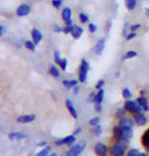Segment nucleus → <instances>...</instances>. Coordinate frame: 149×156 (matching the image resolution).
Instances as JSON below:
<instances>
[{
    "mask_svg": "<svg viewBox=\"0 0 149 156\" xmlns=\"http://www.w3.org/2000/svg\"><path fill=\"white\" fill-rule=\"evenodd\" d=\"M89 69H90V66H89L88 61H87L86 59L82 60L81 66H80V69H79V81H80L81 83H86Z\"/></svg>",
    "mask_w": 149,
    "mask_h": 156,
    "instance_id": "nucleus-1",
    "label": "nucleus"
},
{
    "mask_svg": "<svg viewBox=\"0 0 149 156\" xmlns=\"http://www.w3.org/2000/svg\"><path fill=\"white\" fill-rule=\"evenodd\" d=\"M124 108L126 111L131 113H136V112H142L143 108L136 101H126Z\"/></svg>",
    "mask_w": 149,
    "mask_h": 156,
    "instance_id": "nucleus-2",
    "label": "nucleus"
},
{
    "mask_svg": "<svg viewBox=\"0 0 149 156\" xmlns=\"http://www.w3.org/2000/svg\"><path fill=\"white\" fill-rule=\"evenodd\" d=\"M85 147H86V144L85 143L77 144V145H75L73 148H71L66 153V156H79L84 151Z\"/></svg>",
    "mask_w": 149,
    "mask_h": 156,
    "instance_id": "nucleus-3",
    "label": "nucleus"
},
{
    "mask_svg": "<svg viewBox=\"0 0 149 156\" xmlns=\"http://www.w3.org/2000/svg\"><path fill=\"white\" fill-rule=\"evenodd\" d=\"M30 11H31V7L29 6L28 4H22V5H20V6L17 7V9H16V16H20V17L27 16L28 14L30 13Z\"/></svg>",
    "mask_w": 149,
    "mask_h": 156,
    "instance_id": "nucleus-4",
    "label": "nucleus"
},
{
    "mask_svg": "<svg viewBox=\"0 0 149 156\" xmlns=\"http://www.w3.org/2000/svg\"><path fill=\"white\" fill-rule=\"evenodd\" d=\"M95 153L97 156H106L107 154V147L103 143H97L94 147Z\"/></svg>",
    "mask_w": 149,
    "mask_h": 156,
    "instance_id": "nucleus-5",
    "label": "nucleus"
},
{
    "mask_svg": "<svg viewBox=\"0 0 149 156\" xmlns=\"http://www.w3.org/2000/svg\"><path fill=\"white\" fill-rule=\"evenodd\" d=\"M76 142V136L75 135H72V136H68L66 138H63V139L61 140H57L55 144H56L57 146H61V145H72L73 143Z\"/></svg>",
    "mask_w": 149,
    "mask_h": 156,
    "instance_id": "nucleus-6",
    "label": "nucleus"
},
{
    "mask_svg": "<svg viewBox=\"0 0 149 156\" xmlns=\"http://www.w3.org/2000/svg\"><path fill=\"white\" fill-rule=\"evenodd\" d=\"M133 125H134V120L130 117H122L121 120L119 122V126H121L122 129H130V128H133Z\"/></svg>",
    "mask_w": 149,
    "mask_h": 156,
    "instance_id": "nucleus-7",
    "label": "nucleus"
},
{
    "mask_svg": "<svg viewBox=\"0 0 149 156\" xmlns=\"http://www.w3.org/2000/svg\"><path fill=\"white\" fill-rule=\"evenodd\" d=\"M31 35H32V41L35 43V45H38L41 41H42V39H43V35H42V33L39 31V30H37V29H33L32 30V32H31Z\"/></svg>",
    "mask_w": 149,
    "mask_h": 156,
    "instance_id": "nucleus-8",
    "label": "nucleus"
},
{
    "mask_svg": "<svg viewBox=\"0 0 149 156\" xmlns=\"http://www.w3.org/2000/svg\"><path fill=\"white\" fill-rule=\"evenodd\" d=\"M134 120L138 126H145L147 123V117L142 112H136L134 115Z\"/></svg>",
    "mask_w": 149,
    "mask_h": 156,
    "instance_id": "nucleus-9",
    "label": "nucleus"
},
{
    "mask_svg": "<svg viewBox=\"0 0 149 156\" xmlns=\"http://www.w3.org/2000/svg\"><path fill=\"white\" fill-rule=\"evenodd\" d=\"M110 153L112 156H125V148H122L119 144H115L110 149Z\"/></svg>",
    "mask_w": 149,
    "mask_h": 156,
    "instance_id": "nucleus-10",
    "label": "nucleus"
},
{
    "mask_svg": "<svg viewBox=\"0 0 149 156\" xmlns=\"http://www.w3.org/2000/svg\"><path fill=\"white\" fill-rule=\"evenodd\" d=\"M36 119V115L35 114H26V115H20L17 117V122L20 123H28L32 122Z\"/></svg>",
    "mask_w": 149,
    "mask_h": 156,
    "instance_id": "nucleus-11",
    "label": "nucleus"
},
{
    "mask_svg": "<svg viewBox=\"0 0 149 156\" xmlns=\"http://www.w3.org/2000/svg\"><path fill=\"white\" fill-rule=\"evenodd\" d=\"M66 108H68L69 111V113H71V115L74 117L75 119H78V112H77V110H76L74 104L72 103L71 100H66Z\"/></svg>",
    "mask_w": 149,
    "mask_h": 156,
    "instance_id": "nucleus-12",
    "label": "nucleus"
},
{
    "mask_svg": "<svg viewBox=\"0 0 149 156\" xmlns=\"http://www.w3.org/2000/svg\"><path fill=\"white\" fill-rule=\"evenodd\" d=\"M71 34L75 39H79V38L82 36V34H83V28L79 27V26H76V25L75 26L73 25Z\"/></svg>",
    "mask_w": 149,
    "mask_h": 156,
    "instance_id": "nucleus-13",
    "label": "nucleus"
},
{
    "mask_svg": "<svg viewBox=\"0 0 149 156\" xmlns=\"http://www.w3.org/2000/svg\"><path fill=\"white\" fill-rule=\"evenodd\" d=\"M136 102L138 103L140 106L143 108V110H145V111H148L149 110L148 101H147V99H146L145 97H139V98H137Z\"/></svg>",
    "mask_w": 149,
    "mask_h": 156,
    "instance_id": "nucleus-14",
    "label": "nucleus"
},
{
    "mask_svg": "<svg viewBox=\"0 0 149 156\" xmlns=\"http://www.w3.org/2000/svg\"><path fill=\"white\" fill-rule=\"evenodd\" d=\"M104 48H105V40L100 39L98 41L97 45H96V47H95V53L97 55H100L102 52H103Z\"/></svg>",
    "mask_w": 149,
    "mask_h": 156,
    "instance_id": "nucleus-15",
    "label": "nucleus"
},
{
    "mask_svg": "<svg viewBox=\"0 0 149 156\" xmlns=\"http://www.w3.org/2000/svg\"><path fill=\"white\" fill-rule=\"evenodd\" d=\"M8 138L10 140H23L26 139V134L20 133V132H12V133L8 135Z\"/></svg>",
    "mask_w": 149,
    "mask_h": 156,
    "instance_id": "nucleus-16",
    "label": "nucleus"
},
{
    "mask_svg": "<svg viewBox=\"0 0 149 156\" xmlns=\"http://www.w3.org/2000/svg\"><path fill=\"white\" fill-rule=\"evenodd\" d=\"M61 17H62L63 22L66 20H71L72 19V9L69 7H65L61 11Z\"/></svg>",
    "mask_w": 149,
    "mask_h": 156,
    "instance_id": "nucleus-17",
    "label": "nucleus"
},
{
    "mask_svg": "<svg viewBox=\"0 0 149 156\" xmlns=\"http://www.w3.org/2000/svg\"><path fill=\"white\" fill-rule=\"evenodd\" d=\"M62 84L66 89H71V88H74L75 86H77L78 81L77 80H63Z\"/></svg>",
    "mask_w": 149,
    "mask_h": 156,
    "instance_id": "nucleus-18",
    "label": "nucleus"
},
{
    "mask_svg": "<svg viewBox=\"0 0 149 156\" xmlns=\"http://www.w3.org/2000/svg\"><path fill=\"white\" fill-rule=\"evenodd\" d=\"M138 56V53L134 50H129V51L126 52V54L122 56V60H127V59H132V58H135Z\"/></svg>",
    "mask_w": 149,
    "mask_h": 156,
    "instance_id": "nucleus-19",
    "label": "nucleus"
},
{
    "mask_svg": "<svg viewBox=\"0 0 149 156\" xmlns=\"http://www.w3.org/2000/svg\"><path fill=\"white\" fill-rule=\"evenodd\" d=\"M137 5V0H126V7L128 10H134Z\"/></svg>",
    "mask_w": 149,
    "mask_h": 156,
    "instance_id": "nucleus-20",
    "label": "nucleus"
},
{
    "mask_svg": "<svg viewBox=\"0 0 149 156\" xmlns=\"http://www.w3.org/2000/svg\"><path fill=\"white\" fill-rule=\"evenodd\" d=\"M49 73H50L52 76H54V78H59V76H60L59 70H58V69L55 66H51L49 67Z\"/></svg>",
    "mask_w": 149,
    "mask_h": 156,
    "instance_id": "nucleus-21",
    "label": "nucleus"
},
{
    "mask_svg": "<svg viewBox=\"0 0 149 156\" xmlns=\"http://www.w3.org/2000/svg\"><path fill=\"white\" fill-rule=\"evenodd\" d=\"M103 98H104V91L100 89L99 92L95 95V99H94V102H97V103H102L103 101Z\"/></svg>",
    "mask_w": 149,
    "mask_h": 156,
    "instance_id": "nucleus-22",
    "label": "nucleus"
},
{
    "mask_svg": "<svg viewBox=\"0 0 149 156\" xmlns=\"http://www.w3.org/2000/svg\"><path fill=\"white\" fill-rule=\"evenodd\" d=\"M122 128L119 126L113 128V135H115V137L116 138V140H119L122 138Z\"/></svg>",
    "mask_w": 149,
    "mask_h": 156,
    "instance_id": "nucleus-23",
    "label": "nucleus"
},
{
    "mask_svg": "<svg viewBox=\"0 0 149 156\" xmlns=\"http://www.w3.org/2000/svg\"><path fill=\"white\" fill-rule=\"evenodd\" d=\"M25 47L28 50H30V51H33V52H35V50H36V45H35V43L33 42V41H26V42H25Z\"/></svg>",
    "mask_w": 149,
    "mask_h": 156,
    "instance_id": "nucleus-24",
    "label": "nucleus"
},
{
    "mask_svg": "<svg viewBox=\"0 0 149 156\" xmlns=\"http://www.w3.org/2000/svg\"><path fill=\"white\" fill-rule=\"evenodd\" d=\"M50 150H51L50 146H46L45 148H43L41 151H39L37 153V156H47L48 153L50 152Z\"/></svg>",
    "mask_w": 149,
    "mask_h": 156,
    "instance_id": "nucleus-25",
    "label": "nucleus"
},
{
    "mask_svg": "<svg viewBox=\"0 0 149 156\" xmlns=\"http://www.w3.org/2000/svg\"><path fill=\"white\" fill-rule=\"evenodd\" d=\"M79 19H80V22L82 23H86L89 22V17L87 14H85L84 12H81L80 16H79Z\"/></svg>",
    "mask_w": 149,
    "mask_h": 156,
    "instance_id": "nucleus-26",
    "label": "nucleus"
},
{
    "mask_svg": "<svg viewBox=\"0 0 149 156\" xmlns=\"http://www.w3.org/2000/svg\"><path fill=\"white\" fill-rule=\"evenodd\" d=\"M125 113H126L125 108H119V109L116 110V112H115V116L118 117V119H122V117L125 116Z\"/></svg>",
    "mask_w": 149,
    "mask_h": 156,
    "instance_id": "nucleus-27",
    "label": "nucleus"
},
{
    "mask_svg": "<svg viewBox=\"0 0 149 156\" xmlns=\"http://www.w3.org/2000/svg\"><path fill=\"white\" fill-rule=\"evenodd\" d=\"M122 97H124L125 99H130L131 97H132V93H131V91L128 89V88L122 90Z\"/></svg>",
    "mask_w": 149,
    "mask_h": 156,
    "instance_id": "nucleus-28",
    "label": "nucleus"
},
{
    "mask_svg": "<svg viewBox=\"0 0 149 156\" xmlns=\"http://www.w3.org/2000/svg\"><path fill=\"white\" fill-rule=\"evenodd\" d=\"M99 122H100V119H99L98 116H96V117H93V119H90V120H89V123H90L91 126H95L99 125Z\"/></svg>",
    "mask_w": 149,
    "mask_h": 156,
    "instance_id": "nucleus-29",
    "label": "nucleus"
},
{
    "mask_svg": "<svg viewBox=\"0 0 149 156\" xmlns=\"http://www.w3.org/2000/svg\"><path fill=\"white\" fill-rule=\"evenodd\" d=\"M52 5H53L54 8H60L61 5H62V0H52Z\"/></svg>",
    "mask_w": 149,
    "mask_h": 156,
    "instance_id": "nucleus-30",
    "label": "nucleus"
},
{
    "mask_svg": "<svg viewBox=\"0 0 149 156\" xmlns=\"http://www.w3.org/2000/svg\"><path fill=\"white\" fill-rule=\"evenodd\" d=\"M58 66H60V69H62V70H66V66H68V60H66V59H61Z\"/></svg>",
    "mask_w": 149,
    "mask_h": 156,
    "instance_id": "nucleus-31",
    "label": "nucleus"
},
{
    "mask_svg": "<svg viewBox=\"0 0 149 156\" xmlns=\"http://www.w3.org/2000/svg\"><path fill=\"white\" fill-rule=\"evenodd\" d=\"M102 133V128H101V126H94V134L96 135V136H100Z\"/></svg>",
    "mask_w": 149,
    "mask_h": 156,
    "instance_id": "nucleus-32",
    "label": "nucleus"
},
{
    "mask_svg": "<svg viewBox=\"0 0 149 156\" xmlns=\"http://www.w3.org/2000/svg\"><path fill=\"white\" fill-rule=\"evenodd\" d=\"M60 60H61V58H60V53H59V51H55V52H54V61H55V63H56V64H59Z\"/></svg>",
    "mask_w": 149,
    "mask_h": 156,
    "instance_id": "nucleus-33",
    "label": "nucleus"
},
{
    "mask_svg": "<svg viewBox=\"0 0 149 156\" xmlns=\"http://www.w3.org/2000/svg\"><path fill=\"white\" fill-rule=\"evenodd\" d=\"M137 36V34H136V32H131V33L129 34H127V36H126V40L127 41H131L132 39H134Z\"/></svg>",
    "mask_w": 149,
    "mask_h": 156,
    "instance_id": "nucleus-34",
    "label": "nucleus"
},
{
    "mask_svg": "<svg viewBox=\"0 0 149 156\" xmlns=\"http://www.w3.org/2000/svg\"><path fill=\"white\" fill-rule=\"evenodd\" d=\"M88 28H89V32H90L91 34L95 33V32L97 31V26H96L95 23H90Z\"/></svg>",
    "mask_w": 149,
    "mask_h": 156,
    "instance_id": "nucleus-35",
    "label": "nucleus"
},
{
    "mask_svg": "<svg viewBox=\"0 0 149 156\" xmlns=\"http://www.w3.org/2000/svg\"><path fill=\"white\" fill-rule=\"evenodd\" d=\"M139 151L137 149H131L129 152H128V154H127V156H138V154H139Z\"/></svg>",
    "mask_w": 149,
    "mask_h": 156,
    "instance_id": "nucleus-36",
    "label": "nucleus"
},
{
    "mask_svg": "<svg viewBox=\"0 0 149 156\" xmlns=\"http://www.w3.org/2000/svg\"><path fill=\"white\" fill-rule=\"evenodd\" d=\"M140 28H141V25H140V23H135V25L131 26L129 29H130L131 32H136L137 30H139Z\"/></svg>",
    "mask_w": 149,
    "mask_h": 156,
    "instance_id": "nucleus-37",
    "label": "nucleus"
},
{
    "mask_svg": "<svg viewBox=\"0 0 149 156\" xmlns=\"http://www.w3.org/2000/svg\"><path fill=\"white\" fill-rule=\"evenodd\" d=\"M105 84V82H104V80H99L97 83H96V85H95V88L97 90H100L101 88H102V86Z\"/></svg>",
    "mask_w": 149,
    "mask_h": 156,
    "instance_id": "nucleus-38",
    "label": "nucleus"
},
{
    "mask_svg": "<svg viewBox=\"0 0 149 156\" xmlns=\"http://www.w3.org/2000/svg\"><path fill=\"white\" fill-rule=\"evenodd\" d=\"M72 28H73V26H66V27L62 28V32L65 34H71Z\"/></svg>",
    "mask_w": 149,
    "mask_h": 156,
    "instance_id": "nucleus-39",
    "label": "nucleus"
},
{
    "mask_svg": "<svg viewBox=\"0 0 149 156\" xmlns=\"http://www.w3.org/2000/svg\"><path fill=\"white\" fill-rule=\"evenodd\" d=\"M94 108H95V111H97V112H100V111L102 110L101 103H97V102H94Z\"/></svg>",
    "mask_w": 149,
    "mask_h": 156,
    "instance_id": "nucleus-40",
    "label": "nucleus"
},
{
    "mask_svg": "<svg viewBox=\"0 0 149 156\" xmlns=\"http://www.w3.org/2000/svg\"><path fill=\"white\" fill-rule=\"evenodd\" d=\"M53 31L55 32V33H60V32H62V28H61L60 26H57V25H55V26H54V29H53Z\"/></svg>",
    "mask_w": 149,
    "mask_h": 156,
    "instance_id": "nucleus-41",
    "label": "nucleus"
},
{
    "mask_svg": "<svg viewBox=\"0 0 149 156\" xmlns=\"http://www.w3.org/2000/svg\"><path fill=\"white\" fill-rule=\"evenodd\" d=\"M65 23H66V26H73V20H72V19L71 20H65Z\"/></svg>",
    "mask_w": 149,
    "mask_h": 156,
    "instance_id": "nucleus-42",
    "label": "nucleus"
},
{
    "mask_svg": "<svg viewBox=\"0 0 149 156\" xmlns=\"http://www.w3.org/2000/svg\"><path fill=\"white\" fill-rule=\"evenodd\" d=\"M82 132V128H78L77 129H76V131L74 132V135L76 136V135H79Z\"/></svg>",
    "mask_w": 149,
    "mask_h": 156,
    "instance_id": "nucleus-43",
    "label": "nucleus"
},
{
    "mask_svg": "<svg viewBox=\"0 0 149 156\" xmlns=\"http://www.w3.org/2000/svg\"><path fill=\"white\" fill-rule=\"evenodd\" d=\"M46 144H47V143H46L45 141H43V142H41V143L38 144V146H39V147H43V146H46Z\"/></svg>",
    "mask_w": 149,
    "mask_h": 156,
    "instance_id": "nucleus-44",
    "label": "nucleus"
},
{
    "mask_svg": "<svg viewBox=\"0 0 149 156\" xmlns=\"http://www.w3.org/2000/svg\"><path fill=\"white\" fill-rule=\"evenodd\" d=\"M3 32H4V28L2 27V26H0V36L3 34Z\"/></svg>",
    "mask_w": 149,
    "mask_h": 156,
    "instance_id": "nucleus-45",
    "label": "nucleus"
},
{
    "mask_svg": "<svg viewBox=\"0 0 149 156\" xmlns=\"http://www.w3.org/2000/svg\"><path fill=\"white\" fill-rule=\"evenodd\" d=\"M74 91H75V93H78V92H79V87H78V85H77V86H75V87H74Z\"/></svg>",
    "mask_w": 149,
    "mask_h": 156,
    "instance_id": "nucleus-46",
    "label": "nucleus"
},
{
    "mask_svg": "<svg viewBox=\"0 0 149 156\" xmlns=\"http://www.w3.org/2000/svg\"><path fill=\"white\" fill-rule=\"evenodd\" d=\"M144 146H145V148H146V149H147V150H148V152H149V141H148V142H147V143H146V144H145V145H144Z\"/></svg>",
    "mask_w": 149,
    "mask_h": 156,
    "instance_id": "nucleus-47",
    "label": "nucleus"
},
{
    "mask_svg": "<svg viewBox=\"0 0 149 156\" xmlns=\"http://www.w3.org/2000/svg\"><path fill=\"white\" fill-rule=\"evenodd\" d=\"M145 13H146V16H149V8H145Z\"/></svg>",
    "mask_w": 149,
    "mask_h": 156,
    "instance_id": "nucleus-48",
    "label": "nucleus"
},
{
    "mask_svg": "<svg viewBox=\"0 0 149 156\" xmlns=\"http://www.w3.org/2000/svg\"><path fill=\"white\" fill-rule=\"evenodd\" d=\"M138 156H147V155H146L145 153H139Z\"/></svg>",
    "mask_w": 149,
    "mask_h": 156,
    "instance_id": "nucleus-49",
    "label": "nucleus"
},
{
    "mask_svg": "<svg viewBox=\"0 0 149 156\" xmlns=\"http://www.w3.org/2000/svg\"><path fill=\"white\" fill-rule=\"evenodd\" d=\"M49 156H57V154H56V153H51Z\"/></svg>",
    "mask_w": 149,
    "mask_h": 156,
    "instance_id": "nucleus-50",
    "label": "nucleus"
}]
</instances>
